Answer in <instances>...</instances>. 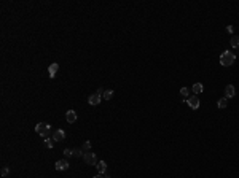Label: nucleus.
I'll list each match as a JSON object with an SVG mask.
<instances>
[{"label":"nucleus","mask_w":239,"mask_h":178,"mask_svg":"<svg viewBox=\"0 0 239 178\" xmlns=\"http://www.w3.org/2000/svg\"><path fill=\"white\" fill-rule=\"evenodd\" d=\"M236 61V54L233 51H225L222 56H220V64L223 67H230V65H233Z\"/></svg>","instance_id":"obj_1"},{"label":"nucleus","mask_w":239,"mask_h":178,"mask_svg":"<svg viewBox=\"0 0 239 178\" xmlns=\"http://www.w3.org/2000/svg\"><path fill=\"white\" fill-rule=\"evenodd\" d=\"M35 132H37L40 137L48 138V137H50V134H51V126L46 124V123H38L37 126H35Z\"/></svg>","instance_id":"obj_2"},{"label":"nucleus","mask_w":239,"mask_h":178,"mask_svg":"<svg viewBox=\"0 0 239 178\" xmlns=\"http://www.w3.org/2000/svg\"><path fill=\"white\" fill-rule=\"evenodd\" d=\"M83 161L86 162V166H94V167L97 166V162H99L93 151H86L85 154H83Z\"/></svg>","instance_id":"obj_3"},{"label":"nucleus","mask_w":239,"mask_h":178,"mask_svg":"<svg viewBox=\"0 0 239 178\" xmlns=\"http://www.w3.org/2000/svg\"><path fill=\"white\" fill-rule=\"evenodd\" d=\"M187 103H188V106H190L191 110H198L201 102H199V97H198V96H191V97H188Z\"/></svg>","instance_id":"obj_4"},{"label":"nucleus","mask_w":239,"mask_h":178,"mask_svg":"<svg viewBox=\"0 0 239 178\" xmlns=\"http://www.w3.org/2000/svg\"><path fill=\"white\" fill-rule=\"evenodd\" d=\"M101 100H102V96L99 94V92H94V94H91L88 97V103L89 105H99Z\"/></svg>","instance_id":"obj_5"},{"label":"nucleus","mask_w":239,"mask_h":178,"mask_svg":"<svg viewBox=\"0 0 239 178\" xmlns=\"http://www.w3.org/2000/svg\"><path fill=\"white\" fill-rule=\"evenodd\" d=\"M56 170H67L70 167V164L67 159H59V161H56Z\"/></svg>","instance_id":"obj_6"},{"label":"nucleus","mask_w":239,"mask_h":178,"mask_svg":"<svg viewBox=\"0 0 239 178\" xmlns=\"http://www.w3.org/2000/svg\"><path fill=\"white\" fill-rule=\"evenodd\" d=\"M51 138L54 141H62V140H66V132L62 131V129H58V131L53 132V137Z\"/></svg>","instance_id":"obj_7"},{"label":"nucleus","mask_w":239,"mask_h":178,"mask_svg":"<svg viewBox=\"0 0 239 178\" xmlns=\"http://www.w3.org/2000/svg\"><path fill=\"white\" fill-rule=\"evenodd\" d=\"M236 96V89L233 84H227V88H225V97L227 99H231V97H234Z\"/></svg>","instance_id":"obj_8"},{"label":"nucleus","mask_w":239,"mask_h":178,"mask_svg":"<svg viewBox=\"0 0 239 178\" xmlns=\"http://www.w3.org/2000/svg\"><path fill=\"white\" fill-rule=\"evenodd\" d=\"M58 70H59V64H50V67H48V75H50V78H54L56 73H58Z\"/></svg>","instance_id":"obj_9"},{"label":"nucleus","mask_w":239,"mask_h":178,"mask_svg":"<svg viewBox=\"0 0 239 178\" xmlns=\"http://www.w3.org/2000/svg\"><path fill=\"white\" fill-rule=\"evenodd\" d=\"M66 119H67V123H75L77 121V113H75V110H69L67 113H66Z\"/></svg>","instance_id":"obj_10"},{"label":"nucleus","mask_w":239,"mask_h":178,"mask_svg":"<svg viewBox=\"0 0 239 178\" xmlns=\"http://www.w3.org/2000/svg\"><path fill=\"white\" fill-rule=\"evenodd\" d=\"M96 169H97V172H99V173L104 175L105 172H107V162H105V161H99V162H97V166H96Z\"/></svg>","instance_id":"obj_11"},{"label":"nucleus","mask_w":239,"mask_h":178,"mask_svg":"<svg viewBox=\"0 0 239 178\" xmlns=\"http://www.w3.org/2000/svg\"><path fill=\"white\" fill-rule=\"evenodd\" d=\"M191 89L194 92V96H198V94H201V92L204 91V86H202V83H194Z\"/></svg>","instance_id":"obj_12"},{"label":"nucleus","mask_w":239,"mask_h":178,"mask_svg":"<svg viewBox=\"0 0 239 178\" xmlns=\"http://www.w3.org/2000/svg\"><path fill=\"white\" fill-rule=\"evenodd\" d=\"M112 97H113V91H112V89H105L104 94H102V99H104V100H110Z\"/></svg>","instance_id":"obj_13"},{"label":"nucleus","mask_w":239,"mask_h":178,"mask_svg":"<svg viewBox=\"0 0 239 178\" xmlns=\"http://www.w3.org/2000/svg\"><path fill=\"white\" fill-rule=\"evenodd\" d=\"M230 45H231V48H239V37L237 35H233V37H231Z\"/></svg>","instance_id":"obj_14"},{"label":"nucleus","mask_w":239,"mask_h":178,"mask_svg":"<svg viewBox=\"0 0 239 178\" xmlns=\"http://www.w3.org/2000/svg\"><path fill=\"white\" fill-rule=\"evenodd\" d=\"M43 143H45V146H46L48 149H51V148L54 146V140L48 137V138H45V141H43Z\"/></svg>","instance_id":"obj_15"},{"label":"nucleus","mask_w":239,"mask_h":178,"mask_svg":"<svg viewBox=\"0 0 239 178\" xmlns=\"http://www.w3.org/2000/svg\"><path fill=\"white\" fill-rule=\"evenodd\" d=\"M217 105H219V108H227V105H228V102H227V97H222L219 102H217Z\"/></svg>","instance_id":"obj_16"},{"label":"nucleus","mask_w":239,"mask_h":178,"mask_svg":"<svg viewBox=\"0 0 239 178\" xmlns=\"http://www.w3.org/2000/svg\"><path fill=\"white\" fill-rule=\"evenodd\" d=\"M83 154H85V151H83L81 148H78V149H73V156H75V158H83Z\"/></svg>","instance_id":"obj_17"},{"label":"nucleus","mask_w":239,"mask_h":178,"mask_svg":"<svg viewBox=\"0 0 239 178\" xmlns=\"http://www.w3.org/2000/svg\"><path fill=\"white\" fill-rule=\"evenodd\" d=\"M180 94L188 100V97H190V89H188V88H182V89H180Z\"/></svg>","instance_id":"obj_18"},{"label":"nucleus","mask_w":239,"mask_h":178,"mask_svg":"<svg viewBox=\"0 0 239 178\" xmlns=\"http://www.w3.org/2000/svg\"><path fill=\"white\" fill-rule=\"evenodd\" d=\"M81 149L83 151H91V141H85V143H83V146H81Z\"/></svg>","instance_id":"obj_19"},{"label":"nucleus","mask_w":239,"mask_h":178,"mask_svg":"<svg viewBox=\"0 0 239 178\" xmlns=\"http://www.w3.org/2000/svg\"><path fill=\"white\" fill-rule=\"evenodd\" d=\"M64 156H66V159H67V158H70V156H73V149L66 148V149H64Z\"/></svg>","instance_id":"obj_20"},{"label":"nucleus","mask_w":239,"mask_h":178,"mask_svg":"<svg viewBox=\"0 0 239 178\" xmlns=\"http://www.w3.org/2000/svg\"><path fill=\"white\" fill-rule=\"evenodd\" d=\"M6 175H8V169L3 167V169H2V176H6Z\"/></svg>","instance_id":"obj_21"},{"label":"nucleus","mask_w":239,"mask_h":178,"mask_svg":"<svg viewBox=\"0 0 239 178\" xmlns=\"http://www.w3.org/2000/svg\"><path fill=\"white\" fill-rule=\"evenodd\" d=\"M227 32H228V33H233V32H234L233 26H228V27H227Z\"/></svg>","instance_id":"obj_22"},{"label":"nucleus","mask_w":239,"mask_h":178,"mask_svg":"<svg viewBox=\"0 0 239 178\" xmlns=\"http://www.w3.org/2000/svg\"><path fill=\"white\" fill-rule=\"evenodd\" d=\"M94 178H104V175H102V173H97V175H96Z\"/></svg>","instance_id":"obj_23"},{"label":"nucleus","mask_w":239,"mask_h":178,"mask_svg":"<svg viewBox=\"0 0 239 178\" xmlns=\"http://www.w3.org/2000/svg\"><path fill=\"white\" fill-rule=\"evenodd\" d=\"M104 178H110V175H109L107 172H105V173H104Z\"/></svg>","instance_id":"obj_24"}]
</instances>
